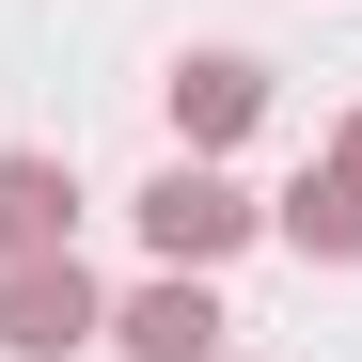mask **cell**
<instances>
[{"instance_id":"6da1fadb","label":"cell","mask_w":362,"mask_h":362,"mask_svg":"<svg viewBox=\"0 0 362 362\" xmlns=\"http://www.w3.org/2000/svg\"><path fill=\"white\" fill-rule=\"evenodd\" d=\"M79 331H110L95 284H79V252H16V268H0V346H16V362H64Z\"/></svg>"},{"instance_id":"7a4b0ae2","label":"cell","mask_w":362,"mask_h":362,"mask_svg":"<svg viewBox=\"0 0 362 362\" xmlns=\"http://www.w3.org/2000/svg\"><path fill=\"white\" fill-rule=\"evenodd\" d=\"M142 236H158L173 268H205V252H236V236H252V205H236L221 173H158V189H142Z\"/></svg>"},{"instance_id":"3957f363","label":"cell","mask_w":362,"mask_h":362,"mask_svg":"<svg viewBox=\"0 0 362 362\" xmlns=\"http://www.w3.org/2000/svg\"><path fill=\"white\" fill-rule=\"evenodd\" d=\"M110 346H127V362H205L221 346V299L205 284H142L127 315H110Z\"/></svg>"},{"instance_id":"277c9868","label":"cell","mask_w":362,"mask_h":362,"mask_svg":"<svg viewBox=\"0 0 362 362\" xmlns=\"http://www.w3.org/2000/svg\"><path fill=\"white\" fill-rule=\"evenodd\" d=\"M64 221H79L64 173H47V158H0V268H16V252H64Z\"/></svg>"},{"instance_id":"5b68a950","label":"cell","mask_w":362,"mask_h":362,"mask_svg":"<svg viewBox=\"0 0 362 362\" xmlns=\"http://www.w3.org/2000/svg\"><path fill=\"white\" fill-rule=\"evenodd\" d=\"M252 110H268V79L236 64V47H205V64L173 79V127H189V142H236V127H252Z\"/></svg>"},{"instance_id":"8992f818","label":"cell","mask_w":362,"mask_h":362,"mask_svg":"<svg viewBox=\"0 0 362 362\" xmlns=\"http://www.w3.org/2000/svg\"><path fill=\"white\" fill-rule=\"evenodd\" d=\"M284 236H299V252H362V173H346V158H331V173H299Z\"/></svg>"},{"instance_id":"52a82bcc","label":"cell","mask_w":362,"mask_h":362,"mask_svg":"<svg viewBox=\"0 0 362 362\" xmlns=\"http://www.w3.org/2000/svg\"><path fill=\"white\" fill-rule=\"evenodd\" d=\"M346 173H362V127H346Z\"/></svg>"}]
</instances>
